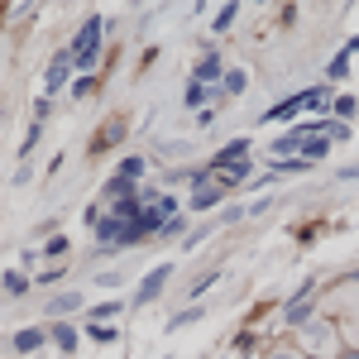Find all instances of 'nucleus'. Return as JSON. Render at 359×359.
<instances>
[{"label": "nucleus", "mask_w": 359, "mask_h": 359, "mask_svg": "<svg viewBox=\"0 0 359 359\" xmlns=\"http://www.w3.org/2000/svg\"><path fill=\"white\" fill-rule=\"evenodd\" d=\"M53 321H67L72 311H82V292L77 287H67V292H57V297H48V306H43Z\"/></svg>", "instance_id": "6"}, {"label": "nucleus", "mask_w": 359, "mask_h": 359, "mask_svg": "<svg viewBox=\"0 0 359 359\" xmlns=\"http://www.w3.org/2000/svg\"><path fill=\"white\" fill-rule=\"evenodd\" d=\"M235 15H240V5H225V10H216V20H211V29H216V34H225V29L235 25Z\"/></svg>", "instance_id": "19"}, {"label": "nucleus", "mask_w": 359, "mask_h": 359, "mask_svg": "<svg viewBox=\"0 0 359 359\" xmlns=\"http://www.w3.org/2000/svg\"><path fill=\"white\" fill-rule=\"evenodd\" d=\"M101 34H106V20H101V15L82 20L77 39H72V57H77V67H96V57H101Z\"/></svg>", "instance_id": "1"}, {"label": "nucleus", "mask_w": 359, "mask_h": 359, "mask_svg": "<svg viewBox=\"0 0 359 359\" xmlns=\"http://www.w3.org/2000/svg\"><path fill=\"white\" fill-rule=\"evenodd\" d=\"M249 91V72L245 67H230V72H225V96H245Z\"/></svg>", "instance_id": "15"}, {"label": "nucleus", "mask_w": 359, "mask_h": 359, "mask_svg": "<svg viewBox=\"0 0 359 359\" xmlns=\"http://www.w3.org/2000/svg\"><path fill=\"white\" fill-rule=\"evenodd\" d=\"M264 359H311V355H306V350H269Z\"/></svg>", "instance_id": "29"}, {"label": "nucleus", "mask_w": 359, "mask_h": 359, "mask_svg": "<svg viewBox=\"0 0 359 359\" xmlns=\"http://www.w3.org/2000/svg\"><path fill=\"white\" fill-rule=\"evenodd\" d=\"M254 163L259 158H240V163H230V168H216V177H221L225 187H235V182H245L249 172H254Z\"/></svg>", "instance_id": "11"}, {"label": "nucleus", "mask_w": 359, "mask_h": 359, "mask_svg": "<svg viewBox=\"0 0 359 359\" xmlns=\"http://www.w3.org/2000/svg\"><path fill=\"white\" fill-rule=\"evenodd\" d=\"M201 316H206V306H201V302L182 306V311H177V316H172V321H168V331H182V326H196V321H201Z\"/></svg>", "instance_id": "13"}, {"label": "nucleus", "mask_w": 359, "mask_h": 359, "mask_svg": "<svg viewBox=\"0 0 359 359\" xmlns=\"http://www.w3.org/2000/svg\"><path fill=\"white\" fill-rule=\"evenodd\" d=\"M172 273H177V264H158V269H149L144 273V283L135 287V302L144 306V302H158L168 292V283H172Z\"/></svg>", "instance_id": "3"}, {"label": "nucleus", "mask_w": 359, "mask_h": 359, "mask_svg": "<svg viewBox=\"0 0 359 359\" xmlns=\"http://www.w3.org/2000/svg\"><path fill=\"white\" fill-rule=\"evenodd\" d=\"M216 278H221V269H211V273H201V278H196V283H192V297H196V292H206V287H211Z\"/></svg>", "instance_id": "26"}, {"label": "nucleus", "mask_w": 359, "mask_h": 359, "mask_svg": "<svg viewBox=\"0 0 359 359\" xmlns=\"http://www.w3.org/2000/svg\"><path fill=\"white\" fill-rule=\"evenodd\" d=\"M48 340H53V331H43V326H29V331H15V340H10V345H15V355H34V350H43Z\"/></svg>", "instance_id": "7"}, {"label": "nucleus", "mask_w": 359, "mask_h": 359, "mask_svg": "<svg viewBox=\"0 0 359 359\" xmlns=\"http://www.w3.org/2000/svg\"><path fill=\"white\" fill-rule=\"evenodd\" d=\"M331 154V135H311L297 144V158H306V163H316V158H326Z\"/></svg>", "instance_id": "9"}, {"label": "nucleus", "mask_w": 359, "mask_h": 359, "mask_svg": "<svg viewBox=\"0 0 359 359\" xmlns=\"http://www.w3.org/2000/svg\"><path fill=\"white\" fill-rule=\"evenodd\" d=\"M53 345H57V350H67V355H72V350H77V331H72L67 321H53Z\"/></svg>", "instance_id": "16"}, {"label": "nucleus", "mask_w": 359, "mask_h": 359, "mask_svg": "<svg viewBox=\"0 0 359 359\" xmlns=\"http://www.w3.org/2000/svg\"><path fill=\"white\" fill-rule=\"evenodd\" d=\"M106 196H111V201H125V196H139V182H125V177H106Z\"/></svg>", "instance_id": "14"}, {"label": "nucleus", "mask_w": 359, "mask_h": 359, "mask_svg": "<svg viewBox=\"0 0 359 359\" xmlns=\"http://www.w3.org/2000/svg\"><path fill=\"white\" fill-rule=\"evenodd\" d=\"M120 311H125V302H115V297H111V302H96L91 311H86V316H91V326H111Z\"/></svg>", "instance_id": "12"}, {"label": "nucleus", "mask_w": 359, "mask_h": 359, "mask_svg": "<svg viewBox=\"0 0 359 359\" xmlns=\"http://www.w3.org/2000/svg\"><path fill=\"white\" fill-rule=\"evenodd\" d=\"M72 67H77L72 48H57L53 62H48V77H43V101H53L57 91H67V82H72Z\"/></svg>", "instance_id": "2"}, {"label": "nucleus", "mask_w": 359, "mask_h": 359, "mask_svg": "<svg viewBox=\"0 0 359 359\" xmlns=\"http://www.w3.org/2000/svg\"><path fill=\"white\" fill-rule=\"evenodd\" d=\"M230 67H225V57H221V48H211V53H201L196 57V67H192V82H201V86H221L216 77H225Z\"/></svg>", "instance_id": "4"}, {"label": "nucleus", "mask_w": 359, "mask_h": 359, "mask_svg": "<svg viewBox=\"0 0 359 359\" xmlns=\"http://www.w3.org/2000/svg\"><path fill=\"white\" fill-rule=\"evenodd\" d=\"M335 115H340V120L359 115V96H340V101H335Z\"/></svg>", "instance_id": "22"}, {"label": "nucleus", "mask_w": 359, "mask_h": 359, "mask_svg": "<svg viewBox=\"0 0 359 359\" xmlns=\"http://www.w3.org/2000/svg\"><path fill=\"white\" fill-rule=\"evenodd\" d=\"M206 101H211V86H201V82H187V91H182V106H206Z\"/></svg>", "instance_id": "18"}, {"label": "nucleus", "mask_w": 359, "mask_h": 359, "mask_svg": "<svg viewBox=\"0 0 359 359\" xmlns=\"http://www.w3.org/2000/svg\"><path fill=\"white\" fill-rule=\"evenodd\" d=\"M91 91H96V77H77L72 82V96H91Z\"/></svg>", "instance_id": "27"}, {"label": "nucleus", "mask_w": 359, "mask_h": 359, "mask_svg": "<svg viewBox=\"0 0 359 359\" xmlns=\"http://www.w3.org/2000/svg\"><path fill=\"white\" fill-rule=\"evenodd\" d=\"M240 158H249V139H245V135H240V139H230L221 154L211 158V168H230V163H240Z\"/></svg>", "instance_id": "8"}, {"label": "nucleus", "mask_w": 359, "mask_h": 359, "mask_svg": "<svg viewBox=\"0 0 359 359\" xmlns=\"http://www.w3.org/2000/svg\"><path fill=\"white\" fill-rule=\"evenodd\" d=\"M29 292V278L20 269H5V297H25Z\"/></svg>", "instance_id": "17"}, {"label": "nucleus", "mask_w": 359, "mask_h": 359, "mask_svg": "<svg viewBox=\"0 0 359 359\" xmlns=\"http://www.w3.org/2000/svg\"><path fill=\"white\" fill-rule=\"evenodd\" d=\"M269 206H273V196H254V201H249V216H264Z\"/></svg>", "instance_id": "30"}, {"label": "nucleus", "mask_w": 359, "mask_h": 359, "mask_svg": "<svg viewBox=\"0 0 359 359\" xmlns=\"http://www.w3.org/2000/svg\"><path fill=\"white\" fill-rule=\"evenodd\" d=\"M182 235H187V211H182V216H172V221L163 225V240H182Z\"/></svg>", "instance_id": "20"}, {"label": "nucleus", "mask_w": 359, "mask_h": 359, "mask_svg": "<svg viewBox=\"0 0 359 359\" xmlns=\"http://www.w3.org/2000/svg\"><path fill=\"white\" fill-rule=\"evenodd\" d=\"M144 172H149V158L144 154H130V158H120V168H115V177H125V182H144Z\"/></svg>", "instance_id": "10"}, {"label": "nucleus", "mask_w": 359, "mask_h": 359, "mask_svg": "<svg viewBox=\"0 0 359 359\" xmlns=\"http://www.w3.org/2000/svg\"><path fill=\"white\" fill-rule=\"evenodd\" d=\"M39 139H43V125H39V120H34V125H29V135H25V144H20V154H25V158H29V149H34V144H39Z\"/></svg>", "instance_id": "23"}, {"label": "nucleus", "mask_w": 359, "mask_h": 359, "mask_svg": "<svg viewBox=\"0 0 359 359\" xmlns=\"http://www.w3.org/2000/svg\"><path fill=\"white\" fill-rule=\"evenodd\" d=\"M245 216H249V206H225V211H221V225H240Z\"/></svg>", "instance_id": "24"}, {"label": "nucleus", "mask_w": 359, "mask_h": 359, "mask_svg": "<svg viewBox=\"0 0 359 359\" xmlns=\"http://www.w3.org/2000/svg\"><path fill=\"white\" fill-rule=\"evenodd\" d=\"M67 240H62V235H57V240H48V245H43V254H48V259H62V254H67Z\"/></svg>", "instance_id": "25"}, {"label": "nucleus", "mask_w": 359, "mask_h": 359, "mask_svg": "<svg viewBox=\"0 0 359 359\" xmlns=\"http://www.w3.org/2000/svg\"><path fill=\"white\" fill-rule=\"evenodd\" d=\"M86 335H91V340H101V345H106V340H115V326H86Z\"/></svg>", "instance_id": "28"}, {"label": "nucleus", "mask_w": 359, "mask_h": 359, "mask_svg": "<svg viewBox=\"0 0 359 359\" xmlns=\"http://www.w3.org/2000/svg\"><path fill=\"white\" fill-rule=\"evenodd\" d=\"M345 72H350V48H345V53H335V57H331V67H326V77H331V82H335V77H345Z\"/></svg>", "instance_id": "21"}, {"label": "nucleus", "mask_w": 359, "mask_h": 359, "mask_svg": "<svg viewBox=\"0 0 359 359\" xmlns=\"http://www.w3.org/2000/svg\"><path fill=\"white\" fill-rule=\"evenodd\" d=\"M225 192H230V187H225L221 177H211V182H201V187L192 192V201H187V211H192V216H196V211H216V206L225 201Z\"/></svg>", "instance_id": "5"}, {"label": "nucleus", "mask_w": 359, "mask_h": 359, "mask_svg": "<svg viewBox=\"0 0 359 359\" xmlns=\"http://www.w3.org/2000/svg\"><path fill=\"white\" fill-rule=\"evenodd\" d=\"M340 359H359V350H345V355H340Z\"/></svg>", "instance_id": "31"}]
</instances>
